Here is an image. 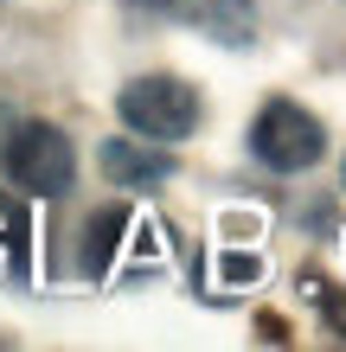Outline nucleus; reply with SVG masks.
I'll return each mask as SVG.
<instances>
[{"instance_id":"obj_1","label":"nucleus","mask_w":346,"mask_h":352,"mask_svg":"<svg viewBox=\"0 0 346 352\" xmlns=\"http://www.w3.org/2000/svg\"><path fill=\"white\" fill-rule=\"evenodd\" d=\"M0 167H7V179L19 186V192L32 199H65L71 179H77V148L65 129H52V122H13L7 141H0Z\"/></svg>"},{"instance_id":"obj_2","label":"nucleus","mask_w":346,"mask_h":352,"mask_svg":"<svg viewBox=\"0 0 346 352\" xmlns=\"http://www.w3.org/2000/svg\"><path fill=\"white\" fill-rule=\"evenodd\" d=\"M250 154H257V167H270V173H308L314 160L327 154V129H321V116H308L301 102L276 96V102H263L257 122H250Z\"/></svg>"},{"instance_id":"obj_3","label":"nucleus","mask_w":346,"mask_h":352,"mask_svg":"<svg viewBox=\"0 0 346 352\" xmlns=\"http://www.w3.org/2000/svg\"><path fill=\"white\" fill-rule=\"evenodd\" d=\"M116 109L122 129L141 141H186L199 129V90L186 77H135V84H122Z\"/></svg>"},{"instance_id":"obj_4","label":"nucleus","mask_w":346,"mask_h":352,"mask_svg":"<svg viewBox=\"0 0 346 352\" xmlns=\"http://www.w3.org/2000/svg\"><path fill=\"white\" fill-rule=\"evenodd\" d=\"M103 173L116 179V186H129V192H148V186H160V179H173V154H148V141H129V135H116V141H103Z\"/></svg>"},{"instance_id":"obj_5","label":"nucleus","mask_w":346,"mask_h":352,"mask_svg":"<svg viewBox=\"0 0 346 352\" xmlns=\"http://www.w3.org/2000/svg\"><path fill=\"white\" fill-rule=\"evenodd\" d=\"M186 19L218 45H250L257 38V7L250 0H186Z\"/></svg>"},{"instance_id":"obj_6","label":"nucleus","mask_w":346,"mask_h":352,"mask_svg":"<svg viewBox=\"0 0 346 352\" xmlns=\"http://www.w3.org/2000/svg\"><path fill=\"white\" fill-rule=\"evenodd\" d=\"M129 224H135V212H103V218L84 231V276H109V269H116Z\"/></svg>"},{"instance_id":"obj_7","label":"nucleus","mask_w":346,"mask_h":352,"mask_svg":"<svg viewBox=\"0 0 346 352\" xmlns=\"http://www.w3.org/2000/svg\"><path fill=\"white\" fill-rule=\"evenodd\" d=\"M231 263H225V282H257L263 276V256H244V250H225Z\"/></svg>"},{"instance_id":"obj_8","label":"nucleus","mask_w":346,"mask_h":352,"mask_svg":"<svg viewBox=\"0 0 346 352\" xmlns=\"http://www.w3.org/2000/svg\"><path fill=\"white\" fill-rule=\"evenodd\" d=\"M135 7H148V13H167V7H180V0H135Z\"/></svg>"},{"instance_id":"obj_9","label":"nucleus","mask_w":346,"mask_h":352,"mask_svg":"<svg viewBox=\"0 0 346 352\" xmlns=\"http://www.w3.org/2000/svg\"><path fill=\"white\" fill-rule=\"evenodd\" d=\"M0 122H7V109H0Z\"/></svg>"},{"instance_id":"obj_10","label":"nucleus","mask_w":346,"mask_h":352,"mask_svg":"<svg viewBox=\"0 0 346 352\" xmlns=\"http://www.w3.org/2000/svg\"><path fill=\"white\" fill-rule=\"evenodd\" d=\"M340 179H346V167H340Z\"/></svg>"}]
</instances>
